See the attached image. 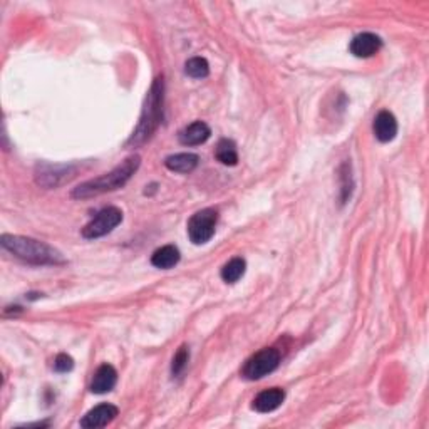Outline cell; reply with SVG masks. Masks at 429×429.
Wrapping results in <instances>:
<instances>
[{"mask_svg": "<svg viewBox=\"0 0 429 429\" xmlns=\"http://www.w3.org/2000/svg\"><path fill=\"white\" fill-rule=\"evenodd\" d=\"M141 164V158L138 155L129 156L118 164L113 171L102 174L99 178H94L86 183H80L78 188H74L73 198L78 200H86V198H94V196H99L109 191H116L119 188H123L126 183L131 180L133 174L138 171Z\"/></svg>", "mask_w": 429, "mask_h": 429, "instance_id": "obj_1", "label": "cell"}, {"mask_svg": "<svg viewBox=\"0 0 429 429\" xmlns=\"http://www.w3.org/2000/svg\"><path fill=\"white\" fill-rule=\"evenodd\" d=\"M2 247L13 257L32 265H62L66 258L49 243L20 235H2Z\"/></svg>", "mask_w": 429, "mask_h": 429, "instance_id": "obj_2", "label": "cell"}, {"mask_svg": "<svg viewBox=\"0 0 429 429\" xmlns=\"http://www.w3.org/2000/svg\"><path fill=\"white\" fill-rule=\"evenodd\" d=\"M163 102H164V83L163 78H156L155 83L151 84L150 91L143 106L140 123L134 129L133 136L129 138L128 146H141L153 136L156 129L159 128L161 121H163Z\"/></svg>", "mask_w": 429, "mask_h": 429, "instance_id": "obj_3", "label": "cell"}, {"mask_svg": "<svg viewBox=\"0 0 429 429\" xmlns=\"http://www.w3.org/2000/svg\"><path fill=\"white\" fill-rule=\"evenodd\" d=\"M279 364L280 352L274 347H265L245 362L243 369H241V375L245 379H248V381H257V379H262L274 373L279 368Z\"/></svg>", "mask_w": 429, "mask_h": 429, "instance_id": "obj_4", "label": "cell"}, {"mask_svg": "<svg viewBox=\"0 0 429 429\" xmlns=\"http://www.w3.org/2000/svg\"><path fill=\"white\" fill-rule=\"evenodd\" d=\"M218 223V212L213 208H205L196 212L188 220V236L195 245H203L213 238Z\"/></svg>", "mask_w": 429, "mask_h": 429, "instance_id": "obj_5", "label": "cell"}, {"mask_svg": "<svg viewBox=\"0 0 429 429\" xmlns=\"http://www.w3.org/2000/svg\"><path fill=\"white\" fill-rule=\"evenodd\" d=\"M121 222H123V212L116 207H106L83 228V236L87 240L101 238L111 234Z\"/></svg>", "mask_w": 429, "mask_h": 429, "instance_id": "obj_6", "label": "cell"}, {"mask_svg": "<svg viewBox=\"0 0 429 429\" xmlns=\"http://www.w3.org/2000/svg\"><path fill=\"white\" fill-rule=\"evenodd\" d=\"M75 176L74 167H66V164H39L35 169V181L40 186L56 188L62 183L73 180Z\"/></svg>", "mask_w": 429, "mask_h": 429, "instance_id": "obj_7", "label": "cell"}, {"mask_svg": "<svg viewBox=\"0 0 429 429\" xmlns=\"http://www.w3.org/2000/svg\"><path fill=\"white\" fill-rule=\"evenodd\" d=\"M118 408L109 402H102V404L96 406L91 411H87L86 416L80 419V426L86 429H96V428H104L107 424H111L118 416Z\"/></svg>", "mask_w": 429, "mask_h": 429, "instance_id": "obj_8", "label": "cell"}, {"mask_svg": "<svg viewBox=\"0 0 429 429\" xmlns=\"http://www.w3.org/2000/svg\"><path fill=\"white\" fill-rule=\"evenodd\" d=\"M382 47V40L379 35L373 32H362L356 35L351 42V54H354L359 59H368L373 57L374 54H377Z\"/></svg>", "mask_w": 429, "mask_h": 429, "instance_id": "obj_9", "label": "cell"}, {"mask_svg": "<svg viewBox=\"0 0 429 429\" xmlns=\"http://www.w3.org/2000/svg\"><path fill=\"white\" fill-rule=\"evenodd\" d=\"M116 382H118V370L111 364H102L94 373L91 391L94 394H106V392L113 391Z\"/></svg>", "mask_w": 429, "mask_h": 429, "instance_id": "obj_10", "label": "cell"}, {"mask_svg": "<svg viewBox=\"0 0 429 429\" xmlns=\"http://www.w3.org/2000/svg\"><path fill=\"white\" fill-rule=\"evenodd\" d=\"M374 134L381 143H389L396 138L397 134V121L394 114L389 113V111H381L374 118L373 124Z\"/></svg>", "mask_w": 429, "mask_h": 429, "instance_id": "obj_11", "label": "cell"}, {"mask_svg": "<svg viewBox=\"0 0 429 429\" xmlns=\"http://www.w3.org/2000/svg\"><path fill=\"white\" fill-rule=\"evenodd\" d=\"M285 401V391L280 387H272L267 391H262L260 394L253 399V409L257 413H272V411L279 409L282 402Z\"/></svg>", "mask_w": 429, "mask_h": 429, "instance_id": "obj_12", "label": "cell"}, {"mask_svg": "<svg viewBox=\"0 0 429 429\" xmlns=\"http://www.w3.org/2000/svg\"><path fill=\"white\" fill-rule=\"evenodd\" d=\"M212 136V129L207 123L203 121H195V123L188 124L185 129L180 131V143L185 146H198L203 145L205 141H208V138Z\"/></svg>", "mask_w": 429, "mask_h": 429, "instance_id": "obj_13", "label": "cell"}, {"mask_svg": "<svg viewBox=\"0 0 429 429\" xmlns=\"http://www.w3.org/2000/svg\"><path fill=\"white\" fill-rule=\"evenodd\" d=\"M200 158L193 153H176L164 159V167L174 173H191L198 167Z\"/></svg>", "mask_w": 429, "mask_h": 429, "instance_id": "obj_14", "label": "cell"}, {"mask_svg": "<svg viewBox=\"0 0 429 429\" xmlns=\"http://www.w3.org/2000/svg\"><path fill=\"white\" fill-rule=\"evenodd\" d=\"M180 258L181 253L178 247H174V245H164V247L158 248L151 255V263H153L156 268H161V270H169V268H173L180 262Z\"/></svg>", "mask_w": 429, "mask_h": 429, "instance_id": "obj_15", "label": "cell"}, {"mask_svg": "<svg viewBox=\"0 0 429 429\" xmlns=\"http://www.w3.org/2000/svg\"><path fill=\"white\" fill-rule=\"evenodd\" d=\"M214 156L217 159L220 161L222 164L225 167H235L238 163V151H236L235 141L231 140H220L217 145V150H214Z\"/></svg>", "mask_w": 429, "mask_h": 429, "instance_id": "obj_16", "label": "cell"}, {"mask_svg": "<svg viewBox=\"0 0 429 429\" xmlns=\"http://www.w3.org/2000/svg\"><path fill=\"white\" fill-rule=\"evenodd\" d=\"M245 268H247V262H245L243 258H231V260L226 262L222 268V279L225 280L226 284H235V282H238L241 277H243Z\"/></svg>", "mask_w": 429, "mask_h": 429, "instance_id": "obj_17", "label": "cell"}, {"mask_svg": "<svg viewBox=\"0 0 429 429\" xmlns=\"http://www.w3.org/2000/svg\"><path fill=\"white\" fill-rule=\"evenodd\" d=\"M185 73L193 79H205L210 74V64L205 57H193V59L186 61Z\"/></svg>", "mask_w": 429, "mask_h": 429, "instance_id": "obj_18", "label": "cell"}, {"mask_svg": "<svg viewBox=\"0 0 429 429\" xmlns=\"http://www.w3.org/2000/svg\"><path fill=\"white\" fill-rule=\"evenodd\" d=\"M188 361H190V351H188L186 346H181L178 349V352L173 357V364H171V374L176 377V375H181L185 373Z\"/></svg>", "mask_w": 429, "mask_h": 429, "instance_id": "obj_19", "label": "cell"}, {"mask_svg": "<svg viewBox=\"0 0 429 429\" xmlns=\"http://www.w3.org/2000/svg\"><path fill=\"white\" fill-rule=\"evenodd\" d=\"M73 368H74L73 357L67 354H59L56 357V361H54V369L61 374L69 373V370H73Z\"/></svg>", "mask_w": 429, "mask_h": 429, "instance_id": "obj_20", "label": "cell"}]
</instances>
